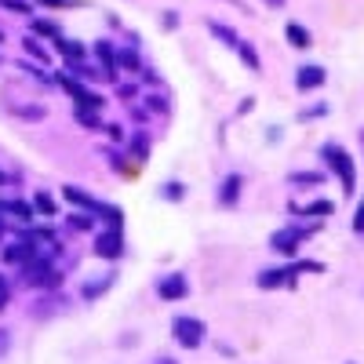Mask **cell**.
<instances>
[{"label": "cell", "instance_id": "cell-1", "mask_svg": "<svg viewBox=\"0 0 364 364\" xmlns=\"http://www.w3.org/2000/svg\"><path fill=\"white\" fill-rule=\"evenodd\" d=\"M324 161L331 164V171H336L343 178V193H353V182H357V171H353V161L346 149L339 146H324Z\"/></svg>", "mask_w": 364, "mask_h": 364}, {"label": "cell", "instance_id": "cell-2", "mask_svg": "<svg viewBox=\"0 0 364 364\" xmlns=\"http://www.w3.org/2000/svg\"><path fill=\"white\" fill-rule=\"evenodd\" d=\"M171 336L186 350H197L204 343V321H197V317H175L171 321Z\"/></svg>", "mask_w": 364, "mask_h": 364}, {"label": "cell", "instance_id": "cell-3", "mask_svg": "<svg viewBox=\"0 0 364 364\" xmlns=\"http://www.w3.org/2000/svg\"><path fill=\"white\" fill-rule=\"evenodd\" d=\"M299 269H321L317 262H299L295 269H269V273H262L259 277V288H281V284H291V277Z\"/></svg>", "mask_w": 364, "mask_h": 364}, {"label": "cell", "instance_id": "cell-4", "mask_svg": "<svg viewBox=\"0 0 364 364\" xmlns=\"http://www.w3.org/2000/svg\"><path fill=\"white\" fill-rule=\"evenodd\" d=\"M302 237H306V230H277L273 233V252H281V255H295V248L302 245Z\"/></svg>", "mask_w": 364, "mask_h": 364}, {"label": "cell", "instance_id": "cell-5", "mask_svg": "<svg viewBox=\"0 0 364 364\" xmlns=\"http://www.w3.org/2000/svg\"><path fill=\"white\" fill-rule=\"evenodd\" d=\"M120 252H124V240H120L117 226L95 240V255H102V259H120Z\"/></svg>", "mask_w": 364, "mask_h": 364}, {"label": "cell", "instance_id": "cell-6", "mask_svg": "<svg viewBox=\"0 0 364 364\" xmlns=\"http://www.w3.org/2000/svg\"><path fill=\"white\" fill-rule=\"evenodd\" d=\"M186 291H190V284H186V277H178V273H171V277H164L157 284L161 299H186Z\"/></svg>", "mask_w": 364, "mask_h": 364}, {"label": "cell", "instance_id": "cell-7", "mask_svg": "<svg viewBox=\"0 0 364 364\" xmlns=\"http://www.w3.org/2000/svg\"><path fill=\"white\" fill-rule=\"evenodd\" d=\"M63 193H66V200H73V204H80V208H91V211H99V215H113V208H102L99 200H91L87 193H80L77 186H63Z\"/></svg>", "mask_w": 364, "mask_h": 364}, {"label": "cell", "instance_id": "cell-8", "mask_svg": "<svg viewBox=\"0 0 364 364\" xmlns=\"http://www.w3.org/2000/svg\"><path fill=\"white\" fill-rule=\"evenodd\" d=\"M295 84H299L302 91L321 87V84H324V70H321V66H302V70H299V77H295Z\"/></svg>", "mask_w": 364, "mask_h": 364}, {"label": "cell", "instance_id": "cell-9", "mask_svg": "<svg viewBox=\"0 0 364 364\" xmlns=\"http://www.w3.org/2000/svg\"><path fill=\"white\" fill-rule=\"evenodd\" d=\"M0 211H11V215H22V223H33V208L26 200H0Z\"/></svg>", "mask_w": 364, "mask_h": 364}, {"label": "cell", "instance_id": "cell-10", "mask_svg": "<svg viewBox=\"0 0 364 364\" xmlns=\"http://www.w3.org/2000/svg\"><path fill=\"white\" fill-rule=\"evenodd\" d=\"M237 197H240V175H230V178L223 182L219 200H223V204H237Z\"/></svg>", "mask_w": 364, "mask_h": 364}, {"label": "cell", "instance_id": "cell-11", "mask_svg": "<svg viewBox=\"0 0 364 364\" xmlns=\"http://www.w3.org/2000/svg\"><path fill=\"white\" fill-rule=\"evenodd\" d=\"M284 33H288V41H291L295 48H310V33H306V29H302V26L288 22V29H284Z\"/></svg>", "mask_w": 364, "mask_h": 364}, {"label": "cell", "instance_id": "cell-12", "mask_svg": "<svg viewBox=\"0 0 364 364\" xmlns=\"http://www.w3.org/2000/svg\"><path fill=\"white\" fill-rule=\"evenodd\" d=\"M211 33H215L219 41H226L230 48H240V37L233 33V29H226V26H219V22H211Z\"/></svg>", "mask_w": 364, "mask_h": 364}, {"label": "cell", "instance_id": "cell-13", "mask_svg": "<svg viewBox=\"0 0 364 364\" xmlns=\"http://www.w3.org/2000/svg\"><path fill=\"white\" fill-rule=\"evenodd\" d=\"M55 48H58V51H63L66 58H84V48H80L77 41H58Z\"/></svg>", "mask_w": 364, "mask_h": 364}, {"label": "cell", "instance_id": "cell-14", "mask_svg": "<svg viewBox=\"0 0 364 364\" xmlns=\"http://www.w3.org/2000/svg\"><path fill=\"white\" fill-rule=\"evenodd\" d=\"M237 51H240V58H245V66L259 73V55H255V51H252V48L245 44V41H240V48H237Z\"/></svg>", "mask_w": 364, "mask_h": 364}, {"label": "cell", "instance_id": "cell-15", "mask_svg": "<svg viewBox=\"0 0 364 364\" xmlns=\"http://www.w3.org/2000/svg\"><path fill=\"white\" fill-rule=\"evenodd\" d=\"M77 120H80V124H87V128H99L95 109H87V106H77Z\"/></svg>", "mask_w": 364, "mask_h": 364}, {"label": "cell", "instance_id": "cell-16", "mask_svg": "<svg viewBox=\"0 0 364 364\" xmlns=\"http://www.w3.org/2000/svg\"><path fill=\"white\" fill-rule=\"evenodd\" d=\"M99 58H102V63H106V77L113 80V63H117V58H113V51H109V44H99Z\"/></svg>", "mask_w": 364, "mask_h": 364}, {"label": "cell", "instance_id": "cell-17", "mask_svg": "<svg viewBox=\"0 0 364 364\" xmlns=\"http://www.w3.org/2000/svg\"><path fill=\"white\" fill-rule=\"evenodd\" d=\"M8 302H11V281H8V277H0V314L8 310Z\"/></svg>", "mask_w": 364, "mask_h": 364}, {"label": "cell", "instance_id": "cell-18", "mask_svg": "<svg viewBox=\"0 0 364 364\" xmlns=\"http://www.w3.org/2000/svg\"><path fill=\"white\" fill-rule=\"evenodd\" d=\"M37 211L41 215H55V200L48 193H37Z\"/></svg>", "mask_w": 364, "mask_h": 364}, {"label": "cell", "instance_id": "cell-19", "mask_svg": "<svg viewBox=\"0 0 364 364\" xmlns=\"http://www.w3.org/2000/svg\"><path fill=\"white\" fill-rule=\"evenodd\" d=\"M4 8H11V11H22V15H33V8L26 4V0H0Z\"/></svg>", "mask_w": 364, "mask_h": 364}, {"label": "cell", "instance_id": "cell-20", "mask_svg": "<svg viewBox=\"0 0 364 364\" xmlns=\"http://www.w3.org/2000/svg\"><path fill=\"white\" fill-rule=\"evenodd\" d=\"M120 66H124V70H139V55L135 51H120Z\"/></svg>", "mask_w": 364, "mask_h": 364}, {"label": "cell", "instance_id": "cell-21", "mask_svg": "<svg viewBox=\"0 0 364 364\" xmlns=\"http://www.w3.org/2000/svg\"><path fill=\"white\" fill-rule=\"evenodd\" d=\"M8 350H11V331H8V328H0V360L8 357Z\"/></svg>", "mask_w": 364, "mask_h": 364}, {"label": "cell", "instance_id": "cell-22", "mask_svg": "<svg viewBox=\"0 0 364 364\" xmlns=\"http://www.w3.org/2000/svg\"><path fill=\"white\" fill-rule=\"evenodd\" d=\"M306 215H331V204L328 200H317V204L306 208Z\"/></svg>", "mask_w": 364, "mask_h": 364}, {"label": "cell", "instance_id": "cell-23", "mask_svg": "<svg viewBox=\"0 0 364 364\" xmlns=\"http://www.w3.org/2000/svg\"><path fill=\"white\" fill-rule=\"evenodd\" d=\"M22 44H26V51H29V55H37V58H48V51H44V48H41V44H37L33 37H26Z\"/></svg>", "mask_w": 364, "mask_h": 364}, {"label": "cell", "instance_id": "cell-24", "mask_svg": "<svg viewBox=\"0 0 364 364\" xmlns=\"http://www.w3.org/2000/svg\"><path fill=\"white\" fill-rule=\"evenodd\" d=\"M33 29H37V33H44V37H55V33H58V29H55L51 22H37Z\"/></svg>", "mask_w": 364, "mask_h": 364}, {"label": "cell", "instance_id": "cell-25", "mask_svg": "<svg viewBox=\"0 0 364 364\" xmlns=\"http://www.w3.org/2000/svg\"><path fill=\"white\" fill-rule=\"evenodd\" d=\"M70 223H73V230H91V219L87 215H73Z\"/></svg>", "mask_w": 364, "mask_h": 364}, {"label": "cell", "instance_id": "cell-26", "mask_svg": "<svg viewBox=\"0 0 364 364\" xmlns=\"http://www.w3.org/2000/svg\"><path fill=\"white\" fill-rule=\"evenodd\" d=\"M164 197L178 200V197H182V186H178V182H171V186H164Z\"/></svg>", "mask_w": 364, "mask_h": 364}, {"label": "cell", "instance_id": "cell-27", "mask_svg": "<svg viewBox=\"0 0 364 364\" xmlns=\"http://www.w3.org/2000/svg\"><path fill=\"white\" fill-rule=\"evenodd\" d=\"M353 230H360V233H364V200H360V208H357V215H353Z\"/></svg>", "mask_w": 364, "mask_h": 364}, {"label": "cell", "instance_id": "cell-28", "mask_svg": "<svg viewBox=\"0 0 364 364\" xmlns=\"http://www.w3.org/2000/svg\"><path fill=\"white\" fill-rule=\"evenodd\" d=\"M295 182H321V175L317 171H306V175H291Z\"/></svg>", "mask_w": 364, "mask_h": 364}, {"label": "cell", "instance_id": "cell-29", "mask_svg": "<svg viewBox=\"0 0 364 364\" xmlns=\"http://www.w3.org/2000/svg\"><path fill=\"white\" fill-rule=\"evenodd\" d=\"M18 117H33L37 120V117H44V109H18Z\"/></svg>", "mask_w": 364, "mask_h": 364}, {"label": "cell", "instance_id": "cell-30", "mask_svg": "<svg viewBox=\"0 0 364 364\" xmlns=\"http://www.w3.org/2000/svg\"><path fill=\"white\" fill-rule=\"evenodd\" d=\"M41 4H48V8H66L70 0H41Z\"/></svg>", "mask_w": 364, "mask_h": 364}, {"label": "cell", "instance_id": "cell-31", "mask_svg": "<svg viewBox=\"0 0 364 364\" xmlns=\"http://www.w3.org/2000/svg\"><path fill=\"white\" fill-rule=\"evenodd\" d=\"M266 4H269V8H284V0H266Z\"/></svg>", "mask_w": 364, "mask_h": 364}, {"label": "cell", "instance_id": "cell-32", "mask_svg": "<svg viewBox=\"0 0 364 364\" xmlns=\"http://www.w3.org/2000/svg\"><path fill=\"white\" fill-rule=\"evenodd\" d=\"M0 240H4V223H0Z\"/></svg>", "mask_w": 364, "mask_h": 364}, {"label": "cell", "instance_id": "cell-33", "mask_svg": "<svg viewBox=\"0 0 364 364\" xmlns=\"http://www.w3.org/2000/svg\"><path fill=\"white\" fill-rule=\"evenodd\" d=\"M157 364H175V360H157Z\"/></svg>", "mask_w": 364, "mask_h": 364}, {"label": "cell", "instance_id": "cell-34", "mask_svg": "<svg viewBox=\"0 0 364 364\" xmlns=\"http://www.w3.org/2000/svg\"><path fill=\"white\" fill-rule=\"evenodd\" d=\"M0 41H4V33H0Z\"/></svg>", "mask_w": 364, "mask_h": 364}, {"label": "cell", "instance_id": "cell-35", "mask_svg": "<svg viewBox=\"0 0 364 364\" xmlns=\"http://www.w3.org/2000/svg\"><path fill=\"white\" fill-rule=\"evenodd\" d=\"M0 182H4V175H0Z\"/></svg>", "mask_w": 364, "mask_h": 364}]
</instances>
